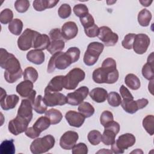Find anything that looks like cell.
<instances>
[{"label":"cell","mask_w":154,"mask_h":154,"mask_svg":"<svg viewBox=\"0 0 154 154\" xmlns=\"http://www.w3.org/2000/svg\"><path fill=\"white\" fill-rule=\"evenodd\" d=\"M0 66L5 69L4 78L7 82L14 83L21 78L22 70L19 61L4 48L0 49Z\"/></svg>","instance_id":"obj_1"},{"label":"cell","mask_w":154,"mask_h":154,"mask_svg":"<svg viewBox=\"0 0 154 154\" xmlns=\"http://www.w3.org/2000/svg\"><path fill=\"white\" fill-rule=\"evenodd\" d=\"M119 71L116 69L111 70L103 67H99L95 69L92 74L93 80L97 84H114L119 79Z\"/></svg>","instance_id":"obj_2"},{"label":"cell","mask_w":154,"mask_h":154,"mask_svg":"<svg viewBox=\"0 0 154 154\" xmlns=\"http://www.w3.org/2000/svg\"><path fill=\"white\" fill-rule=\"evenodd\" d=\"M72 63V61L66 52H58L52 55L48 64L47 72L49 73H52L55 69L64 70Z\"/></svg>","instance_id":"obj_3"},{"label":"cell","mask_w":154,"mask_h":154,"mask_svg":"<svg viewBox=\"0 0 154 154\" xmlns=\"http://www.w3.org/2000/svg\"><path fill=\"white\" fill-rule=\"evenodd\" d=\"M55 138L52 135H47L35 139L30 145V150L34 154H41L48 152L55 145Z\"/></svg>","instance_id":"obj_4"},{"label":"cell","mask_w":154,"mask_h":154,"mask_svg":"<svg viewBox=\"0 0 154 154\" xmlns=\"http://www.w3.org/2000/svg\"><path fill=\"white\" fill-rule=\"evenodd\" d=\"M103 49V44L97 42H91L88 45L87 49L84 54L83 59L84 64L88 66L94 65L98 60Z\"/></svg>","instance_id":"obj_5"},{"label":"cell","mask_w":154,"mask_h":154,"mask_svg":"<svg viewBox=\"0 0 154 154\" xmlns=\"http://www.w3.org/2000/svg\"><path fill=\"white\" fill-rule=\"evenodd\" d=\"M85 73L80 68H74L70 70L64 78V88L66 90H74L79 83L85 78Z\"/></svg>","instance_id":"obj_6"},{"label":"cell","mask_w":154,"mask_h":154,"mask_svg":"<svg viewBox=\"0 0 154 154\" xmlns=\"http://www.w3.org/2000/svg\"><path fill=\"white\" fill-rule=\"evenodd\" d=\"M136 141L135 136L130 133L120 135L118 139L111 144L112 152L114 153H123L125 150L132 147Z\"/></svg>","instance_id":"obj_7"},{"label":"cell","mask_w":154,"mask_h":154,"mask_svg":"<svg viewBox=\"0 0 154 154\" xmlns=\"http://www.w3.org/2000/svg\"><path fill=\"white\" fill-rule=\"evenodd\" d=\"M39 32L26 28L17 39V46L21 51H27L32 48L34 39Z\"/></svg>","instance_id":"obj_8"},{"label":"cell","mask_w":154,"mask_h":154,"mask_svg":"<svg viewBox=\"0 0 154 154\" xmlns=\"http://www.w3.org/2000/svg\"><path fill=\"white\" fill-rule=\"evenodd\" d=\"M106 46H114L118 42V35L106 26H102L99 28V32L97 35Z\"/></svg>","instance_id":"obj_9"},{"label":"cell","mask_w":154,"mask_h":154,"mask_svg":"<svg viewBox=\"0 0 154 154\" xmlns=\"http://www.w3.org/2000/svg\"><path fill=\"white\" fill-rule=\"evenodd\" d=\"M89 93V89L85 86L78 88L75 91L67 94V103L73 106H76L81 103Z\"/></svg>","instance_id":"obj_10"},{"label":"cell","mask_w":154,"mask_h":154,"mask_svg":"<svg viewBox=\"0 0 154 154\" xmlns=\"http://www.w3.org/2000/svg\"><path fill=\"white\" fill-rule=\"evenodd\" d=\"M149 103L147 99L141 98L137 100H123L121 102L122 108L129 114H134L138 109H143Z\"/></svg>","instance_id":"obj_11"},{"label":"cell","mask_w":154,"mask_h":154,"mask_svg":"<svg viewBox=\"0 0 154 154\" xmlns=\"http://www.w3.org/2000/svg\"><path fill=\"white\" fill-rule=\"evenodd\" d=\"M43 99L48 106L63 105L67 103V97L59 92H50L45 91Z\"/></svg>","instance_id":"obj_12"},{"label":"cell","mask_w":154,"mask_h":154,"mask_svg":"<svg viewBox=\"0 0 154 154\" xmlns=\"http://www.w3.org/2000/svg\"><path fill=\"white\" fill-rule=\"evenodd\" d=\"M150 42V40L147 35L145 34H136L134 40L132 48L137 54H143L147 51Z\"/></svg>","instance_id":"obj_13"},{"label":"cell","mask_w":154,"mask_h":154,"mask_svg":"<svg viewBox=\"0 0 154 154\" xmlns=\"http://www.w3.org/2000/svg\"><path fill=\"white\" fill-rule=\"evenodd\" d=\"M29 122L26 120L16 116V117L11 120L8 123V129L10 133L14 135H17L25 131L28 128Z\"/></svg>","instance_id":"obj_14"},{"label":"cell","mask_w":154,"mask_h":154,"mask_svg":"<svg viewBox=\"0 0 154 154\" xmlns=\"http://www.w3.org/2000/svg\"><path fill=\"white\" fill-rule=\"evenodd\" d=\"M79 138L78 134L75 131H68L64 132L60 139V147L65 150H70Z\"/></svg>","instance_id":"obj_15"},{"label":"cell","mask_w":154,"mask_h":154,"mask_svg":"<svg viewBox=\"0 0 154 154\" xmlns=\"http://www.w3.org/2000/svg\"><path fill=\"white\" fill-rule=\"evenodd\" d=\"M0 105L2 109L7 111L14 108L17 104L19 98L16 94L7 95L5 90L1 88Z\"/></svg>","instance_id":"obj_16"},{"label":"cell","mask_w":154,"mask_h":154,"mask_svg":"<svg viewBox=\"0 0 154 154\" xmlns=\"http://www.w3.org/2000/svg\"><path fill=\"white\" fill-rule=\"evenodd\" d=\"M32 104L28 99H22L17 111V116L28 121L29 123L32 118Z\"/></svg>","instance_id":"obj_17"},{"label":"cell","mask_w":154,"mask_h":154,"mask_svg":"<svg viewBox=\"0 0 154 154\" xmlns=\"http://www.w3.org/2000/svg\"><path fill=\"white\" fill-rule=\"evenodd\" d=\"M61 31L63 38L69 40L74 38L77 35L78 28L75 22L69 21L63 24Z\"/></svg>","instance_id":"obj_18"},{"label":"cell","mask_w":154,"mask_h":154,"mask_svg":"<svg viewBox=\"0 0 154 154\" xmlns=\"http://www.w3.org/2000/svg\"><path fill=\"white\" fill-rule=\"evenodd\" d=\"M65 118L70 126L75 128L81 127L83 125L85 119V117L79 112H78L72 110H70L66 113Z\"/></svg>","instance_id":"obj_19"},{"label":"cell","mask_w":154,"mask_h":154,"mask_svg":"<svg viewBox=\"0 0 154 154\" xmlns=\"http://www.w3.org/2000/svg\"><path fill=\"white\" fill-rule=\"evenodd\" d=\"M64 75L54 76L49 82L45 91L50 92H59L64 88Z\"/></svg>","instance_id":"obj_20"},{"label":"cell","mask_w":154,"mask_h":154,"mask_svg":"<svg viewBox=\"0 0 154 154\" xmlns=\"http://www.w3.org/2000/svg\"><path fill=\"white\" fill-rule=\"evenodd\" d=\"M33 90V82L30 81H22L18 84L16 87V92L22 97L28 98Z\"/></svg>","instance_id":"obj_21"},{"label":"cell","mask_w":154,"mask_h":154,"mask_svg":"<svg viewBox=\"0 0 154 154\" xmlns=\"http://www.w3.org/2000/svg\"><path fill=\"white\" fill-rule=\"evenodd\" d=\"M142 75L147 80H153V52L148 56L147 61L142 68Z\"/></svg>","instance_id":"obj_22"},{"label":"cell","mask_w":154,"mask_h":154,"mask_svg":"<svg viewBox=\"0 0 154 154\" xmlns=\"http://www.w3.org/2000/svg\"><path fill=\"white\" fill-rule=\"evenodd\" d=\"M50 43V38L48 35L45 34H42L39 32L34 39L32 48H34V49L40 51L47 49Z\"/></svg>","instance_id":"obj_23"},{"label":"cell","mask_w":154,"mask_h":154,"mask_svg":"<svg viewBox=\"0 0 154 154\" xmlns=\"http://www.w3.org/2000/svg\"><path fill=\"white\" fill-rule=\"evenodd\" d=\"M26 59L32 63L40 65L45 61V53L38 49L31 50L26 54Z\"/></svg>","instance_id":"obj_24"},{"label":"cell","mask_w":154,"mask_h":154,"mask_svg":"<svg viewBox=\"0 0 154 154\" xmlns=\"http://www.w3.org/2000/svg\"><path fill=\"white\" fill-rule=\"evenodd\" d=\"M89 95L92 100L97 103H102L106 100L108 96L107 91L100 87H96L91 90Z\"/></svg>","instance_id":"obj_25"},{"label":"cell","mask_w":154,"mask_h":154,"mask_svg":"<svg viewBox=\"0 0 154 154\" xmlns=\"http://www.w3.org/2000/svg\"><path fill=\"white\" fill-rule=\"evenodd\" d=\"M58 2V0H35L32 3V5L36 11H42L46 8L54 7Z\"/></svg>","instance_id":"obj_26"},{"label":"cell","mask_w":154,"mask_h":154,"mask_svg":"<svg viewBox=\"0 0 154 154\" xmlns=\"http://www.w3.org/2000/svg\"><path fill=\"white\" fill-rule=\"evenodd\" d=\"M45 116L49 119L51 124L52 125L59 123L63 119L61 112L55 108H51L46 111L45 112Z\"/></svg>","instance_id":"obj_27"},{"label":"cell","mask_w":154,"mask_h":154,"mask_svg":"<svg viewBox=\"0 0 154 154\" xmlns=\"http://www.w3.org/2000/svg\"><path fill=\"white\" fill-rule=\"evenodd\" d=\"M125 82L126 85L133 90L139 89L141 85L140 79L133 73L128 74L125 78Z\"/></svg>","instance_id":"obj_28"},{"label":"cell","mask_w":154,"mask_h":154,"mask_svg":"<svg viewBox=\"0 0 154 154\" xmlns=\"http://www.w3.org/2000/svg\"><path fill=\"white\" fill-rule=\"evenodd\" d=\"M51 125L49 119L46 116H42L39 117L33 125L32 127L40 134L47 129Z\"/></svg>","instance_id":"obj_29"},{"label":"cell","mask_w":154,"mask_h":154,"mask_svg":"<svg viewBox=\"0 0 154 154\" xmlns=\"http://www.w3.org/2000/svg\"><path fill=\"white\" fill-rule=\"evenodd\" d=\"M151 19L152 13L149 10L146 8L141 10L138 14V22L142 26H149Z\"/></svg>","instance_id":"obj_30"},{"label":"cell","mask_w":154,"mask_h":154,"mask_svg":"<svg viewBox=\"0 0 154 154\" xmlns=\"http://www.w3.org/2000/svg\"><path fill=\"white\" fill-rule=\"evenodd\" d=\"M14 140H5L0 145L1 154H14L15 153Z\"/></svg>","instance_id":"obj_31"},{"label":"cell","mask_w":154,"mask_h":154,"mask_svg":"<svg viewBox=\"0 0 154 154\" xmlns=\"http://www.w3.org/2000/svg\"><path fill=\"white\" fill-rule=\"evenodd\" d=\"M8 28L10 32L13 34L19 35L22 31L23 22L19 19H14L9 23Z\"/></svg>","instance_id":"obj_32"},{"label":"cell","mask_w":154,"mask_h":154,"mask_svg":"<svg viewBox=\"0 0 154 154\" xmlns=\"http://www.w3.org/2000/svg\"><path fill=\"white\" fill-rule=\"evenodd\" d=\"M117 133L109 129L105 128L103 134L102 135V141L106 145L109 146L115 142V138L117 135Z\"/></svg>","instance_id":"obj_33"},{"label":"cell","mask_w":154,"mask_h":154,"mask_svg":"<svg viewBox=\"0 0 154 154\" xmlns=\"http://www.w3.org/2000/svg\"><path fill=\"white\" fill-rule=\"evenodd\" d=\"M79 112L81 113L85 118L90 117L94 113V107L87 102H82L78 106Z\"/></svg>","instance_id":"obj_34"},{"label":"cell","mask_w":154,"mask_h":154,"mask_svg":"<svg viewBox=\"0 0 154 154\" xmlns=\"http://www.w3.org/2000/svg\"><path fill=\"white\" fill-rule=\"evenodd\" d=\"M65 46V43L63 40H51L47 51L52 55L61 52Z\"/></svg>","instance_id":"obj_35"},{"label":"cell","mask_w":154,"mask_h":154,"mask_svg":"<svg viewBox=\"0 0 154 154\" xmlns=\"http://www.w3.org/2000/svg\"><path fill=\"white\" fill-rule=\"evenodd\" d=\"M34 110L38 114H43L47 111L48 106L45 103L43 97L42 95H38L32 105Z\"/></svg>","instance_id":"obj_36"},{"label":"cell","mask_w":154,"mask_h":154,"mask_svg":"<svg viewBox=\"0 0 154 154\" xmlns=\"http://www.w3.org/2000/svg\"><path fill=\"white\" fill-rule=\"evenodd\" d=\"M23 76L25 81H30L34 83L37 81L38 75L35 69L32 67H28L24 70Z\"/></svg>","instance_id":"obj_37"},{"label":"cell","mask_w":154,"mask_h":154,"mask_svg":"<svg viewBox=\"0 0 154 154\" xmlns=\"http://www.w3.org/2000/svg\"><path fill=\"white\" fill-rule=\"evenodd\" d=\"M154 116L153 115H147L143 120V126L146 132L150 135H153L154 133L153 129Z\"/></svg>","instance_id":"obj_38"},{"label":"cell","mask_w":154,"mask_h":154,"mask_svg":"<svg viewBox=\"0 0 154 154\" xmlns=\"http://www.w3.org/2000/svg\"><path fill=\"white\" fill-rule=\"evenodd\" d=\"M87 138L90 144L96 146L102 141V134L99 131L92 130L88 132Z\"/></svg>","instance_id":"obj_39"},{"label":"cell","mask_w":154,"mask_h":154,"mask_svg":"<svg viewBox=\"0 0 154 154\" xmlns=\"http://www.w3.org/2000/svg\"><path fill=\"white\" fill-rule=\"evenodd\" d=\"M107 100L110 106L117 107L121 104L122 98L118 93L112 91L108 94Z\"/></svg>","instance_id":"obj_40"},{"label":"cell","mask_w":154,"mask_h":154,"mask_svg":"<svg viewBox=\"0 0 154 154\" xmlns=\"http://www.w3.org/2000/svg\"><path fill=\"white\" fill-rule=\"evenodd\" d=\"M13 17V13L9 8L4 9L0 13V22L2 24H7L10 23Z\"/></svg>","instance_id":"obj_41"},{"label":"cell","mask_w":154,"mask_h":154,"mask_svg":"<svg viewBox=\"0 0 154 154\" xmlns=\"http://www.w3.org/2000/svg\"><path fill=\"white\" fill-rule=\"evenodd\" d=\"M30 6L29 1L28 0H17L14 2V7L19 13H23L26 12Z\"/></svg>","instance_id":"obj_42"},{"label":"cell","mask_w":154,"mask_h":154,"mask_svg":"<svg viewBox=\"0 0 154 154\" xmlns=\"http://www.w3.org/2000/svg\"><path fill=\"white\" fill-rule=\"evenodd\" d=\"M72 13V8L68 4H63L58 10V14L61 19L69 17Z\"/></svg>","instance_id":"obj_43"},{"label":"cell","mask_w":154,"mask_h":154,"mask_svg":"<svg viewBox=\"0 0 154 154\" xmlns=\"http://www.w3.org/2000/svg\"><path fill=\"white\" fill-rule=\"evenodd\" d=\"M73 11L75 14L79 18L88 13V9L87 5L83 4H78L73 7Z\"/></svg>","instance_id":"obj_44"},{"label":"cell","mask_w":154,"mask_h":154,"mask_svg":"<svg viewBox=\"0 0 154 154\" xmlns=\"http://www.w3.org/2000/svg\"><path fill=\"white\" fill-rule=\"evenodd\" d=\"M135 35L136 34L134 33H129L126 35L124 37V39L122 42V46L126 49H131L132 48L133 42Z\"/></svg>","instance_id":"obj_45"},{"label":"cell","mask_w":154,"mask_h":154,"mask_svg":"<svg viewBox=\"0 0 154 154\" xmlns=\"http://www.w3.org/2000/svg\"><path fill=\"white\" fill-rule=\"evenodd\" d=\"M113 119L114 117L111 111L106 110L102 112L100 117V122L103 126H105L106 125L112 122Z\"/></svg>","instance_id":"obj_46"},{"label":"cell","mask_w":154,"mask_h":154,"mask_svg":"<svg viewBox=\"0 0 154 154\" xmlns=\"http://www.w3.org/2000/svg\"><path fill=\"white\" fill-rule=\"evenodd\" d=\"M70 57L72 61V63L76 62L80 57V50L77 47H71L66 52Z\"/></svg>","instance_id":"obj_47"},{"label":"cell","mask_w":154,"mask_h":154,"mask_svg":"<svg viewBox=\"0 0 154 154\" xmlns=\"http://www.w3.org/2000/svg\"><path fill=\"white\" fill-rule=\"evenodd\" d=\"M72 149L73 154H87L88 153V147L84 143L75 144Z\"/></svg>","instance_id":"obj_48"},{"label":"cell","mask_w":154,"mask_h":154,"mask_svg":"<svg viewBox=\"0 0 154 154\" xmlns=\"http://www.w3.org/2000/svg\"><path fill=\"white\" fill-rule=\"evenodd\" d=\"M80 22L84 28L90 27L94 24V20L93 17L89 13L85 16L79 18Z\"/></svg>","instance_id":"obj_49"},{"label":"cell","mask_w":154,"mask_h":154,"mask_svg":"<svg viewBox=\"0 0 154 154\" xmlns=\"http://www.w3.org/2000/svg\"><path fill=\"white\" fill-rule=\"evenodd\" d=\"M84 32L87 37L93 38L98 35L99 28L96 24H94L90 27L84 28Z\"/></svg>","instance_id":"obj_50"},{"label":"cell","mask_w":154,"mask_h":154,"mask_svg":"<svg viewBox=\"0 0 154 154\" xmlns=\"http://www.w3.org/2000/svg\"><path fill=\"white\" fill-rule=\"evenodd\" d=\"M101 67L111 70L116 69V60L112 58H107L103 60Z\"/></svg>","instance_id":"obj_51"},{"label":"cell","mask_w":154,"mask_h":154,"mask_svg":"<svg viewBox=\"0 0 154 154\" xmlns=\"http://www.w3.org/2000/svg\"><path fill=\"white\" fill-rule=\"evenodd\" d=\"M120 95L124 100H132L134 99V96L129 91V90L124 85H122L120 88Z\"/></svg>","instance_id":"obj_52"},{"label":"cell","mask_w":154,"mask_h":154,"mask_svg":"<svg viewBox=\"0 0 154 154\" xmlns=\"http://www.w3.org/2000/svg\"><path fill=\"white\" fill-rule=\"evenodd\" d=\"M49 37L51 40H63V37L61 34V31L59 28H54L50 31Z\"/></svg>","instance_id":"obj_53"},{"label":"cell","mask_w":154,"mask_h":154,"mask_svg":"<svg viewBox=\"0 0 154 154\" xmlns=\"http://www.w3.org/2000/svg\"><path fill=\"white\" fill-rule=\"evenodd\" d=\"M25 135L28 137H29L30 138H32V139L37 138L40 134L36 130H35L32 126L28 128L25 131Z\"/></svg>","instance_id":"obj_54"},{"label":"cell","mask_w":154,"mask_h":154,"mask_svg":"<svg viewBox=\"0 0 154 154\" xmlns=\"http://www.w3.org/2000/svg\"><path fill=\"white\" fill-rule=\"evenodd\" d=\"M152 2H153V1H149V0H146V1H140V2L142 4L143 6H144V7H149V5H150V4H152Z\"/></svg>","instance_id":"obj_55"}]
</instances>
